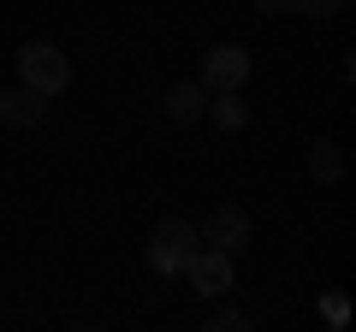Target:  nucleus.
I'll use <instances>...</instances> for the list:
<instances>
[{"mask_svg":"<svg viewBox=\"0 0 356 332\" xmlns=\"http://www.w3.org/2000/svg\"><path fill=\"white\" fill-rule=\"evenodd\" d=\"M243 77H250V53L238 48V42H220V48H208L202 53V83L208 95H220V90H243Z\"/></svg>","mask_w":356,"mask_h":332,"instance_id":"nucleus-3","label":"nucleus"},{"mask_svg":"<svg viewBox=\"0 0 356 332\" xmlns=\"http://www.w3.org/2000/svg\"><path fill=\"white\" fill-rule=\"evenodd\" d=\"M350 0H291V13H303V18H339Z\"/></svg>","mask_w":356,"mask_h":332,"instance_id":"nucleus-10","label":"nucleus"},{"mask_svg":"<svg viewBox=\"0 0 356 332\" xmlns=\"http://www.w3.org/2000/svg\"><path fill=\"white\" fill-rule=\"evenodd\" d=\"M202 119H214L220 131H243V125H250V107L238 101V90H220V95H208V113Z\"/></svg>","mask_w":356,"mask_h":332,"instance_id":"nucleus-8","label":"nucleus"},{"mask_svg":"<svg viewBox=\"0 0 356 332\" xmlns=\"http://www.w3.org/2000/svg\"><path fill=\"white\" fill-rule=\"evenodd\" d=\"M255 6H261L267 18H273V13H291V0H255Z\"/></svg>","mask_w":356,"mask_h":332,"instance_id":"nucleus-12","label":"nucleus"},{"mask_svg":"<svg viewBox=\"0 0 356 332\" xmlns=\"http://www.w3.org/2000/svg\"><path fill=\"white\" fill-rule=\"evenodd\" d=\"M309 172H315L321 184H339V179H344V154H339V142L321 137L315 149H309Z\"/></svg>","mask_w":356,"mask_h":332,"instance_id":"nucleus-9","label":"nucleus"},{"mask_svg":"<svg viewBox=\"0 0 356 332\" xmlns=\"http://www.w3.org/2000/svg\"><path fill=\"white\" fill-rule=\"evenodd\" d=\"M196 238H202L208 249H220V256L238 261V249H250V214H243V208H214V214L196 226Z\"/></svg>","mask_w":356,"mask_h":332,"instance_id":"nucleus-4","label":"nucleus"},{"mask_svg":"<svg viewBox=\"0 0 356 332\" xmlns=\"http://www.w3.org/2000/svg\"><path fill=\"white\" fill-rule=\"evenodd\" d=\"M208 326H214V332H243V326H250V315H243V308H214Z\"/></svg>","mask_w":356,"mask_h":332,"instance_id":"nucleus-11","label":"nucleus"},{"mask_svg":"<svg viewBox=\"0 0 356 332\" xmlns=\"http://www.w3.org/2000/svg\"><path fill=\"white\" fill-rule=\"evenodd\" d=\"M48 119V95H36L30 83H13V90H0V125L6 131H30Z\"/></svg>","mask_w":356,"mask_h":332,"instance_id":"nucleus-6","label":"nucleus"},{"mask_svg":"<svg viewBox=\"0 0 356 332\" xmlns=\"http://www.w3.org/2000/svg\"><path fill=\"white\" fill-rule=\"evenodd\" d=\"M202 113H208L202 83H172V90H166V119H172V125H196Z\"/></svg>","mask_w":356,"mask_h":332,"instance_id":"nucleus-7","label":"nucleus"},{"mask_svg":"<svg viewBox=\"0 0 356 332\" xmlns=\"http://www.w3.org/2000/svg\"><path fill=\"white\" fill-rule=\"evenodd\" d=\"M18 83H30L36 95H65L72 90V60L54 42H24L18 48Z\"/></svg>","mask_w":356,"mask_h":332,"instance_id":"nucleus-2","label":"nucleus"},{"mask_svg":"<svg viewBox=\"0 0 356 332\" xmlns=\"http://www.w3.org/2000/svg\"><path fill=\"white\" fill-rule=\"evenodd\" d=\"M184 279H191L202 297H226V291H232V256H220V249L196 243V256L184 261Z\"/></svg>","mask_w":356,"mask_h":332,"instance_id":"nucleus-5","label":"nucleus"},{"mask_svg":"<svg viewBox=\"0 0 356 332\" xmlns=\"http://www.w3.org/2000/svg\"><path fill=\"white\" fill-rule=\"evenodd\" d=\"M196 226L191 219H161V226L149 231V243H143V261H149L154 273H161V279H178V273H184V261L196 256Z\"/></svg>","mask_w":356,"mask_h":332,"instance_id":"nucleus-1","label":"nucleus"}]
</instances>
